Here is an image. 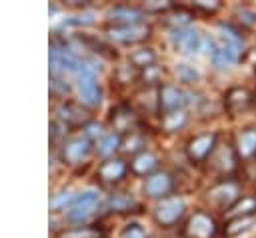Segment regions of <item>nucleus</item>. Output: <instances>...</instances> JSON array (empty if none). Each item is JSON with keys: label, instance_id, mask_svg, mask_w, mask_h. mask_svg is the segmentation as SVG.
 <instances>
[{"label": "nucleus", "instance_id": "14", "mask_svg": "<svg viewBox=\"0 0 256 238\" xmlns=\"http://www.w3.org/2000/svg\"><path fill=\"white\" fill-rule=\"evenodd\" d=\"M170 188H172V180H170V176L164 174V172L152 174V176L146 180V184H144V190H146L148 196H162V194H166Z\"/></svg>", "mask_w": 256, "mask_h": 238}, {"label": "nucleus", "instance_id": "33", "mask_svg": "<svg viewBox=\"0 0 256 238\" xmlns=\"http://www.w3.org/2000/svg\"><path fill=\"white\" fill-rule=\"evenodd\" d=\"M196 6H198V8H202V10H216L220 4H218V2H210V4H208V2L200 0V2H196Z\"/></svg>", "mask_w": 256, "mask_h": 238}, {"label": "nucleus", "instance_id": "17", "mask_svg": "<svg viewBox=\"0 0 256 238\" xmlns=\"http://www.w3.org/2000/svg\"><path fill=\"white\" fill-rule=\"evenodd\" d=\"M124 172H126V166H124L122 160H108V162H104V164L98 168V176H100L102 180H106V182H112V180L122 178Z\"/></svg>", "mask_w": 256, "mask_h": 238}, {"label": "nucleus", "instance_id": "7", "mask_svg": "<svg viewBox=\"0 0 256 238\" xmlns=\"http://www.w3.org/2000/svg\"><path fill=\"white\" fill-rule=\"evenodd\" d=\"M250 102H252V94H250L246 88H240V86L230 88V90L226 92V98H224L226 110H228L230 114H238V112L246 110V108L250 106Z\"/></svg>", "mask_w": 256, "mask_h": 238}, {"label": "nucleus", "instance_id": "21", "mask_svg": "<svg viewBox=\"0 0 256 238\" xmlns=\"http://www.w3.org/2000/svg\"><path fill=\"white\" fill-rule=\"evenodd\" d=\"M254 224V216H244V218H234V220H228L226 228H224V234L226 236H236L240 234L242 230H246L248 226Z\"/></svg>", "mask_w": 256, "mask_h": 238}, {"label": "nucleus", "instance_id": "23", "mask_svg": "<svg viewBox=\"0 0 256 238\" xmlns=\"http://www.w3.org/2000/svg\"><path fill=\"white\" fill-rule=\"evenodd\" d=\"M130 60H132V64H136V66L148 68V66H152V62H154V52L148 50V48H144V50H136V52L130 56Z\"/></svg>", "mask_w": 256, "mask_h": 238}, {"label": "nucleus", "instance_id": "15", "mask_svg": "<svg viewBox=\"0 0 256 238\" xmlns=\"http://www.w3.org/2000/svg\"><path fill=\"white\" fill-rule=\"evenodd\" d=\"M236 152L242 158H252L256 154V128H248L238 134Z\"/></svg>", "mask_w": 256, "mask_h": 238}, {"label": "nucleus", "instance_id": "11", "mask_svg": "<svg viewBox=\"0 0 256 238\" xmlns=\"http://www.w3.org/2000/svg\"><path fill=\"white\" fill-rule=\"evenodd\" d=\"M210 162H212V166L218 172L226 174V172H232L236 168V154H234V150L230 146H222V148H218L214 152V156H212Z\"/></svg>", "mask_w": 256, "mask_h": 238}, {"label": "nucleus", "instance_id": "5", "mask_svg": "<svg viewBox=\"0 0 256 238\" xmlns=\"http://www.w3.org/2000/svg\"><path fill=\"white\" fill-rule=\"evenodd\" d=\"M214 144H216V134H202V136H196L194 140H190L186 152H188V158L194 160V162H200L204 160L212 150H214Z\"/></svg>", "mask_w": 256, "mask_h": 238}, {"label": "nucleus", "instance_id": "12", "mask_svg": "<svg viewBox=\"0 0 256 238\" xmlns=\"http://www.w3.org/2000/svg\"><path fill=\"white\" fill-rule=\"evenodd\" d=\"M88 150H90V144L86 138H72L66 146H64V158L72 164H78L80 160H84L88 156Z\"/></svg>", "mask_w": 256, "mask_h": 238}, {"label": "nucleus", "instance_id": "22", "mask_svg": "<svg viewBox=\"0 0 256 238\" xmlns=\"http://www.w3.org/2000/svg\"><path fill=\"white\" fill-rule=\"evenodd\" d=\"M186 122V112L184 110H174V112H168L164 118H162V126L166 130H178L180 126H184Z\"/></svg>", "mask_w": 256, "mask_h": 238}, {"label": "nucleus", "instance_id": "29", "mask_svg": "<svg viewBox=\"0 0 256 238\" xmlns=\"http://www.w3.org/2000/svg\"><path fill=\"white\" fill-rule=\"evenodd\" d=\"M122 238H144V232H142V228H138V226H128V228L124 230Z\"/></svg>", "mask_w": 256, "mask_h": 238}, {"label": "nucleus", "instance_id": "8", "mask_svg": "<svg viewBox=\"0 0 256 238\" xmlns=\"http://www.w3.org/2000/svg\"><path fill=\"white\" fill-rule=\"evenodd\" d=\"M172 40H174V44L182 52H198L200 46H202L200 34L196 30H192V28H178V30H174Z\"/></svg>", "mask_w": 256, "mask_h": 238}, {"label": "nucleus", "instance_id": "20", "mask_svg": "<svg viewBox=\"0 0 256 238\" xmlns=\"http://www.w3.org/2000/svg\"><path fill=\"white\" fill-rule=\"evenodd\" d=\"M154 166H156V158H154L152 154H148V152L138 154V156L134 158V162H132V170L138 172V174H146V172H150Z\"/></svg>", "mask_w": 256, "mask_h": 238}, {"label": "nucleus", "instance_id": "9", "mask_svg": "<svg viewBox=\"0 0 256 238\" xmlns=\"http://www.w3.org/2000/svg\"><path fill=\"white\" fill-rule=\"evenodd\" d=\"M108 34H110V38L120 40V42H138V40H142V38L148 36V26H144V24L118 26V28L108 30Z\"/></svg>", "mask_w": 256, "mask_h": 238}, {"label": "nucleus", "instance_id": "6", "mask_svg": "<svg viewBox=\"0 0 256 238\" xmlns=\"http://www.w3.org/2000/svg\"><path fill=\"white\" fill-rule=\"evenodd\" d=\"M188 102V94L176 86H162L160 90V106L166 112L182 110V106Z\"/></svg>", "mask_w": 256, "mask_h": 238}, {"label": "nucleus", "instance_id": "26", "mask_svg": "<svg viewBox=\"0 0 256 238\" xmlns=\"http://www.w3.org/2000/svg\"><path fill=\"white\" fill-rule=\"evenodd\" d=\"M176 74H178V78L182 82H194V80H198V72L192 66H188V64H178L176 66Z\"/></svg>", "mask_w": 256, "mask_h": 238}, {"label": "nucleus", "instance_id": "34", "mask_svg": "<svg viewBox=\"0 0 256 238\" xmlns=\"http://www.w3.org/2000/svg\"><path fill=\"white\" fill-rule=\"evenodd\" d=\"M88 134H90V136H100V126L90 124V126H88Z\"/></svg>", "mask_w": 256, "mask_h": 238}, {"label": "nucleus", "instance_id": "10", "mask_svg": "<svg viewBox=\"0 0 256 238\" xmlns=\"http://www.w3.org/2000/svg\"><path fill=\"white\" fill-rule=\"evenodd\" d=\"M236 198H238V186L234 182H222V184L208 190V200H212L220 206L232 204Z\"/></svg>", "mask_w": 256, "mask_h": 238}, {"label": "nucleus", "instance_id": "16", "mask_svg": "<svg viewBox=\"0 0 256 238\" xmlns=\"http://www.w3.org/2000/svg\"><path fill=\"white\" fill-rule=\"evenodd\" d=\"M110 20H116V22H124V26H130V24H138V20L142 18V14L136 10V8H130V6H116L108 12Z\"/></svg>", "mask_w": 256, "mask_h": 238}, {"label": "nucleus", "instance_id": "3", "mask_svg": "<svg viewBox=\"0 0 256 238\" xmlns=\"http://www.w3.org/2000/svg\"><path fill=\"white\" fill-rule=\"evenodd\" d=\"M182 212H184V202L178 196H170L156 206V220L168 226V224H174L182 216Z\"/></svg>", "mask_w": 256, "mask_h": 238}, {"label": "nucleus", "instance_id": "19", "mask_svg": "<svg viewBox=\"0 0 256 238\" xmlns=\"http://www.w3.org/2000/svg\"><path fill=\"white\" fill-rule=\"evenodd\" d=\"M220 30H222V40H224V46H228V48H232L236 54L240 52V48H242V40H240V36H238V32L230 26V24H220Z\"/></svg>", "mask_w": 256, "mask_h": 238}, {"label": "nucleus", "instance_id": "18", "mask_svg": "<svg viewBox=\"0 0 256 238\" xmlns=\"http://www.w3.org/2000/svg\"><path fill=\"white\" fill-rule=\"evenodd\" d=\"M212 44V42H210ZM236 58H238V54L232 50V48H228V46H214L212 44V62L218 66V68H226V66H230V64H234L236 62Z\"/></svg>", "mask_w": 256, "mask_h": 238}, {"label": "nucleus", "instance_id": "28", "mask_svg": "<svg viewBox=\"0 0 256 238\" xmlns=\"http://www.w3.org/2000/svg\"><path fill=\"white\" fill-rule=\"evenodd\" d=\"M134 202H132V198L130 196H114L112 200H110V208H114V210H126V208H130Z\"/></svg>", "mask_w": 256, "mask_h": 238}, {"label": "nucleus", "instance_id": "30", "mask_svg": "<svg viewBox=\"0 0 256 238\" xmlns=\"http://www.w3.org/2000/svg\"><path fill=\"white\" fill-rule=\"evenodd\" d=\"M238 16H240V20H244V24H248V26L256 22V14L250 12V10H238Z\"/></svg>", "mask_w": 256, "mask_h": 238}, {"label": "nucleus", "instance_id": "27", "mask_svg": "<svg viewBox=\"0 0 256 238\" xmlns=\"http://www.w3.org/2000/svg\"><path fill=\"white\" fill-rule=\"evenodd\" d=\"M130 122H132V112H128V110H124V108L116 110V114H114V126H116L118 130H124Z\"/></svg>", "mask_w": 256, "mask_h": 238}, {"label": "nucleus", "instance_id": "32", "mask_svg": "<svg viewBox=\"0 0 256 238\" xmlns=\"http://www.w3.org/2000/svg\"><path fill=\"white\" fill-rule=\"evenodd\" d=\"M70 200H72L70 192H64L62 196H58V198H54V200H52V206H62V204H66V202H70Z\"/></svg>", "mask_w": 256, "mask_h": 238}, {"label": "nucleus", "instance_id": "24", "mask_svg": "<svg viewBox=\"0 0 256 238\" xmlns=\"http://www.w3.org/2000/svg\"><path fill=\"white\" fill-rule=\"evenodd\" d=\"M62 238H102V232L96 228H74L62 234Z\"/></svg>", "mask_w": 256, "mask_h": 238}, {"label": "nucleus", "instance_id": "2", "mask_svg": "<svg viewBox=\"0 0 256 238\" xmlns=\"http://www.w3.org/2000/svg\"><path fill=\"white\" fill-rule=\"evenodd\" d=\"M184 232H186L188 238H214L216 222H214L212 216H208L204 212H196L186 222V230Z\"/></svg>", "mask_w": 256, "mask_h": 238}, {"label": "nucleus", "instance_id": "31", "mask_svg": "<svg viewBox=\"0 0 256 238\" xmlns=\"http://www.w3.org/2000/svg\"><path fill=\"white\" fill-rule=\"evenodd\" d=\"M142 144H144L142 136H134L132 140H128V146H126V150H136V148H140Z\"/></svg>", "mask_w": 256, "mask_h": 238}, {"label": "nucleus", "instance_id": "13", "mask_svg": "<svg viewBox=\"0 0 256 238\" xmlns=\"http://www.w3.org/2000/svg\"><path fill=\"white\" fill-rule=\"evenodd\" d=\"M254 214H256V196H244V198L236 200L226 210V218L228 220L244 218V216H254Z\"/></svg>", "mask_w": 256, "mask_h": 238}, {"label": "nucleus", "instance_id": "25", "mask_svg": "<svg viewBox=\"0 0 256 238\" xmlns=\"http://www.w3.org/2000/svg\"><path fill=\"white\" fill-rule=\"evenodd\" d=\"M118 144H120V138H118L116 134H108V136H104L102 142L98 144V152H100L102 156H106V154L114 152V150L118 148Z\"/></svg>", "mask_w": 256, "mask_h": 238}, {"label": "nucleus", "instance_id": "1", "mask_svg": "<svg viewBox=\"0 0 256 238\" xmlns=\"http://www.w3.org/2000/svg\"><path fill=\"white\" fill-rule=\"evenodd\" d=\"M78 92H80L82 100L88 106H96L100 102V88H98L94 70L90 66H84L82 64L80 70H78Z\"/></svg>", "mask_w": 256, "mask_h": 238}, {"label": "nucleus", "instance_id": "4", "mask_svg": "<svg viewBox=\"0 0 256 238\" xmlns=\"http://www.w3.org/2000/svg\"><path fill=\"white\" fill-rule=\"evenodd\" d=\"M96 202H98V194L94 192V190H88V192H82L76 200H74V204H72V208L68 210V220L70 222H80V220H84L90 212H92V208L96 206Z\"/></svg>", "mask_w": 256, "mask_h": 238}]
</instances>
